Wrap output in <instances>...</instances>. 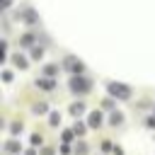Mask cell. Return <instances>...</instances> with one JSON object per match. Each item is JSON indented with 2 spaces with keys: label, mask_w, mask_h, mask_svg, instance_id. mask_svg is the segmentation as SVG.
I'll use <instances>...</instances> for the list:
<instances>
[{
  "label": "cell",
  "mask_w": 155,
  "mask_h": 155,
  "mask_svg": "<svg viewBox=\"0 0 155 155\" xmlns=\"http://www.w3.org/2000/svg\"><path fill=\"white\" fill-rule=\"evenodd\" d=\"M109 121H111V124H114V126H119V124H121V121H124V114H121V111H114V114H111V119H109Z\"/></svg>",
  "instance_id": "8992f818"
},
{
  "label": "cell",
  "mask_w": 155,
  "mask_h": 155,
  "mask_svg": "<svg viewBox=\"0 0 155 155\" xmlns=\"http://www.w3.org/2000/svg\"><path fill=\"white\" fill-rule=\"evenodd\" d=\"M44 73H46V75H56V73H58V65H46Z\"/></svg>",
  "instance_id": "7c38bea8"
},
{
  "label": "cell",
  "mask_w": 155,
  "mask_h": 155,
  "mask_svg": "<svg viewBox=\"0 0 155 155\" xmlns=\"http://www.w3.org/2000/svg\"><path fill=\"white\" fill-rule=\"evenodd\" d=\"M36 85H39V87H44V90H51V87H53V80H39Z\"/></svg>",
  "instance_id": "30bf717a"
},
{
  "label": "cell",
  "mask_w": 155,
  "mask_h": 155,
  "mask_svg": "<svg viewBox=\"0 0 155 155\" xmlns=\"http://www.w3.org/2000/svg\"><path fill=\"white\" fill-rule=\"evenodd\" d=\"M70 111H73V114H82V111H85V104H82V102H75V104L70 107Z\"/></svg>",
  "instance_id": "52a82bcc"
},
{
  "label": "cell",
  "mask_w": 155,
  "mask_h": 155,
  "mask_svg": "<svg viewBox=\"0 0 155 155\" xmlns=\"http://www.w3.org/2000/svg\"><path fill=\"white\" fill-rule=\"evenodd\" d=\"M15 65H17L19 70H24V68H27V61H24L22 56H15Z\"/></svg>",
  "instance_id": "9c48e42d"
},
{
  "label": "cell",
  "mask_w": 155,
  "mask_h": 155,
  "mask_svg": "<svg viewBox=\"0 0 155 155\" xmlns=\"http://www.w3.org/2000/svg\"><path fill=\"white\" fill-rule=\"evenodd\" d=\"M10 2H12V0H2V5H5V7H10Z\"/></svg>",
  "instance_id": "e0dca14e"
},
{
  "label": "cell",
  "mask_w": 155,
  "mask_h": 155,
  "mask_svg": "<svg viewBox=\"0 0 155 155\" xmlns=\"http://www.w3.org/2000/svg\"><path fill=\"white\" fill-rule=\"evenodd\" d=\"M73 131H75L78 136H82V133H85V126H82V124H75V128H73Z\"/></svg>",
  "instance_id": "5bb4252c"
},
{
  "label": "cell",
  "mask_w": 155,
  "mask_h": 155,
  "mask_svg": "<svg viewBox=\"0 0 155 155\" xmlns=\"http://www.w3.org/2000/svg\"><path fill=\"white\" fill-rule=\"evenodd\" d=\"M41 53H44V51H41V48H39V46H36V48H31V56H34V58H36V61H39V58H41Z\"/></svg>",
  "instance_id": "4fadbf2b"
},
{
  "label": "cell",
  "mask_w": 155,
  "mask_h": 155,
  "mask_svg": "<svg viewBox=\"0 0 155 155\" xmlns=\"http://www.w3.org/2000/svg\"><path fill=\"white\" fill-rule=\"evenodd\" d=\"M5 148H7L10 153H17V150H19V143H17V140H10V143H7Z\"/></svg>",
  "instance_id": "8fae6325"
},
{
  "label": "cell",
  "mask_w": 155,
  "mask_h": 155,
  "mask_svg": "<svg viewBox=\"0 0 155 155\" xmlns=\"http://www.w3.org/2000/svg\"><path fill=\"white\" fill-rule=\"evenodd\" d=\"M19 17H22V22H27V24H34L39 17H36V12L31 10V7H27V10H22L19 12Z\"/></svg>",
  "instance_id": "3957f363"
},
{
  "label": "cell",
  "mask_w": 155,
  "mask_h": 155,
  "mask_svg": "<svg viewBox=\"0 0 155 155\" xmlns=\"http://www.w3.org/2000/svg\"><path fill=\"white\" fill-rule=\"evenodd\" d=\"M87 124H90V126H99V124H102V114H99V111H92L90 119H87Z\"/></svg>",
  "instance_id": "5b68a950"
},
{
  "label": "cell",
  "mask_w": 155,
  "mask_h": 155,
  "mask_svg": "<svg viewBox=\"0 0 155 155\" xmlns=\"http://www.w3.org/2000/svg\"><path fill=\"white\" fill-rule=\"evenodd\" d=\"M65 68H68V70H73V73H80V70H82V65H80L78 61H73V58H68V61H65Z\"/></svg>",
  "instance_id": "277c9868"
},
{
  "label": "cell",
  "mask_w": 155,
  "mask_h": 155,
  "mask_svg": "<svg viewBox=\"0 0 155 155\" xmlns=\"http://www.w3.org/2000/svg\"><path fill=\"white\" fill-rule=\"evenodd\" d=\"M75 153H78V155H85V153H87V148H85L82 143H78V148H75Z\"/></svg>",
  "instance_id": "9a60e30c"
},
{
  "label": "cell",
  "mask_w": 155,
  "mask_h": 155,
  "mask_svg": "<svg viewBox=\"0 0 155 155\" xmlns=\"http://www.w3.org/2000/svg\"><path fill=\"white\" fill-rule=\"evenodd\" d=\"M22 131V124H12V133H19Z\"/></svg>",
  "instance_id": "2e32d148"
},
{
  "label": "cell",
  "mask_w": 155,
  "mask_h": 155,
  "mask_svg": "<svg viewBox=\"0 0 155 155\" xmlns=\"http://www.w3.org/2000/svg\"><path fill=\"white\" fill-rule=\"evenodd\" d=\"M109 94H114L119 99H128L131 97V87H126L121 82H109Z\"/></svg>",
  "instance_id": "7a4b0ae2"
},
{
  "label": "cell",
  "mask_w": 155,
  "mask_h": 155,
  "mask_svg": "<svg viewBox=\"0 0 155 155\" xmlns=\"http://www.w3.org/2000/svg\"><path fill=\"white\" fill-rule=\"evenodd\" d=\"M19 41H22V46H31V41H34V34H24Z\"/></svg>",
  "instance_id": "ba28073f"
},
{
  "label": "cell",
  "mask_w": 155,
  "mask_h": 155,
  "mask_svg": "<svg viewBox=\"0 0 155 155\" xmlns=\"http://www.w3.org/2000/svg\"><path fill=\"white\" fill-rule=\"evenodd\" d=\"M70 90H73V92H78V94H85V92L90 90V80L75 73V75L70 78Z\"/></svg>",
  "instance_id": "6da1fadb"
}]
</instances>
